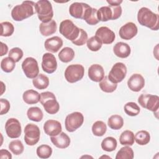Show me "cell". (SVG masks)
I'll use <instances>...</instances> for the list:
<instances>
[{"label": "cell", "instance_id": "1", "mask_svg": "<svg viewBox=\"0 0 159 159\" xmlns=\"http://www.w3.org/2000/svg\"><path fill=\"white\" fill-rule=\"evenodd\" d=\"M139 23L152 30H157L159 28V16L147 7H141L137 13Z\"/></svg>", "mask_w": 159, "mask_h": 159}, {"label": "cell", "instance_id": "2", "mask_svg": "<svg viewBox=\"0 0 159 159\" xmlns=\"http://www.w3.org/2000/svg\"><path fill=\"white\" fill-rule=\"evenodd\" d=\"M35 3L33 1H23L21 4L17 5L12 9L11 16L16 21H22L31 17L34 14Z\"/></svg>", "mask_w": 159, "mask_h": 159}, {"label": "cell", "instance_id": "3", "mask_svg": "<svg viewBox=\"0 0 159 159\" xmlns=\"http://www.w3.org/2000/svg\"><path fill=\"white\" fill-rule=\"evenodd\" d=\"M35 10L42 22L46 23L52 20L53 11L52 4L48 0L38 1L35 5Z\"/></svg>", "mask_w": 159, "mask_h": 159}, {"label": "cell", "instance_id": "4", "mask_svg": "<svg viewBox=\"0 0 159 159\" xmlns=\"http://www.w3.org/2000/svg\"><path fill=\"white\" fill-rule=\"evenodd\" d=\"M40 102L45 111L50 114L57 113L60 109V104L56 99L55 94L50 91L43 92L40 94Z\"/></svg>", "mask_w": 159, "mask_h": 159}, {"label": "cell", "instance_id": "5", "mask_svg": "<svg viewBox=\"0 0 159 159\" xmlns=\"http://www.w3.org/2000/svg\"><path fill=\"white\" fill-rule=\"evenodd\" d=\"M60 33L68 40L73 42L75 40L80 34V28L69 19L63 20L59 27Z\"/></svg>", "mask_w": 159, "mask_h": 159}, {"label": "cell", "instance_id": "6", "mask_svg": "<svg viewBox=\"0 0 159 159\" xmlns=\"http://www.w3.org/2000/svg\"><path fill=\"white\" fill-rule=\"evenodd\" d=\"M84 74V68L80 64H73L67 66L65 71V77L66 80L74 83L81 80Z\"/></svg>", "mask_w": 159, "mask_h": 159}, {"label": "cell", "instance_id": "7", "mask_svg": "<svg viewBox=\"0 0 159 159\" xmlns=\"http://www.w3.org/2000/svg\"><path fill=\"white\" fill-rule=\"evenodd\" d=\"M138 102L142 107L153 112H158L159 107V97L157 95L151 94H141L138 98Z\"/></svg>", "mask_w": 159, "mask_h": 159}, {"label": "cell", "instance_id": "8", "mask_svg": "<svg viewBox=\"0 0 159 159\" xmlns=\"http://www.w3.org/2000/svg\"><path fill=\"white\" fill-rule=\"evenodd\" d=\"M84 122V116L80 112H74L66 116L65 120V129L69 132H73L80 128Z\"/></svg>", "mask_w": 159, "mask_h": 159}, {"label": "cell", "instance_id": "9", "mask_svg": "<svg viewBox=\"0 0 159 159\" xmlns=\"http://www.w3.org/2000/svg\"><path fill=\"white\" fill-rule=\"evenodd\" d=\"M40 137L39 127L33 124H28L24 128V140L29 146H33L38 143Z\"/></svg>", "mask_w": 159, "mask_h": 159}, {"label": "cell", "instance_id": "10", "mask_svg": "<svg viewBox=\"0 0 159 159\" xmlns=\"http://www.w3.org/2000/svg\"><path fill=\"white\" fill-rule=\"evenodd\" d=\"M126 74V66L123 63L117 62L112 66L107 77L112 83L117 84L125 78Z\"/></svg>", "mask_w": 159, "mask_h": 159}, {"label": "cell", "instance_id": "11", "mask_svg": "<svg viewBox=\"0 0 159 159\" xmlns=\"http://www.w3.org/2000/svg\"><path fill=\"white\" fill-rule=\"evenodd\" d=\"M22 69L25 75L30 79L35 78L39 73L37 60L32 57L26 58L22 63Z\"/></svg>", "mask_w": 159, "mask_h": 159}, {"label": "cell", "instance_id": "12", "mask_svg": "<svg viewBox=\"0 0 159 159\" xmlns=\"http://www.w3.org/2000/svg\"><path fill=\"white\" fill-rule=\"evenodd\" d=\"M5 130L7 135L11 139L18 138L22 133L20 123L16 118H10L6 121Z\"/></svg>", "mask_w": 159, "mask_h": 159}, {"label": "cell", "instance_id": "13", "mask_svg": "<svg viewBox=\"0 0 159 159\" xmlns=\"http://www.w3.org/2000/svg\"><path fill=\"white\" fill-rule=\"evenodd\" d=\"M95 36L103 44L112 43L116 38L114 32L107 27L102 26L98 29Z\"/></svg>", "mask_w": 159, "mask_h": 159}, {"label": "cell", "instance_id": "14", "mask_svg": "<svg viewBox=\"0 0 159 159\" xmlns=\"http://www.w3.org/2000/svg\"><path fill=\"white\" fill-rule=\"evenodd\" d=\"M42 70L48 73H54L57 68V61L55 56L50 53H45L42 57Z\"/></svg>", "mask_w": 159, "mask_h": 159}, {"label": "cell", "instance_id": "15", "mask_svg": "<svg viewBox=\"0 0 159 159\" xmlns=\"http://www.w3.org/2000/svg\"><path fill=\"white\" fill-rule=\"evenodd\" d=\"M137 32L138 29L137 25L134 23L129 22L120 27L119 34L121 39L128 40L134 38Z\"/></svg>", "mask_w": 159, "mask_h": 159}, {"label": "cell", "instance_id": "16", "mask_svg": "<svg viewBox=\"0 0 159 159\" xmlns=\"http://www.w3.org/2000/svg\"><path fill=\"white\" fill-rule=\"evenodd\" d=\"M127 86L131 91L139 92L144 87L145 80L140 74H133L127 81Z\"/></svg>", "mask_w": 159, "mask_h": 159}, {"label": "cell", "instance_id": "17", "mask_svg": "<svg viewBox=\"0 0 159 159\" xmlns=\"http://www.w3.org/2000/svg\"><path fill=\"white\" fill-rule=\"evenodd\" d=\"M89 7L86 3L75 2L72 3L69 7L70 14L76 18L83 19L86 10Z\"/></svg>", "mask_w": 159, "mask_h": 159}, {"label": "cell", "instance_id": "18", "mask_svg": "<svg viewBox=\"0 0 159 159\" xmlns=\"http://www.w3.org/2000/svg\"><path fill=\"white\" fill-rule=\"evenodd\" d=\"M62 130L60 122L56 120L50 119L47 120L43 124V130L49 136H55L59 134Z\"/></svg>", "mask_w": 159, "mask_h": 159}, {"label": "cell", "instance_id": "19", "mask_svg": "<svg viewBox=\"0 0 159 159\" xmlns=\"http://www.w3.org/2000/svg\"><path fill=\"white\" fill-rule=\"evenodd\" d=\"M88 76L94 82H100L104 78V70L102 66L99 64H93L88 69Z\"/></svg>", "mask_w": 159, "mask_h": 159}, {"label": "cell", "instance_id": "20", "mask_svg": "<svg viewBox=\"0 0 159 159\" xmlns=\"http://www.w3.org/2000/svg\"><path fill=\"white\" fill-rule=\"evenodd\" d=\"M50 140L52 143L59 148H66L70 144V139L65 132H61L55 136H51Z\"/></svg>", "mask_w": 159, "mask_h": 159}, {"label": "cell", "instance_id": "21", "mask_svg": "<svg viewBox=\"0 0 159 159\" xmlns=\"http://www.w3.org/2000/svg\"><path fill=\"white\" fill-rule=\"evenodd\" d=\"M45 49L52 53L57 52L63 46V40L58 36L47 39L44 43Z\"/></svg>", "mask_w": 159, "mask_h": 159}, {"label": "cell", "instance_id": "22", "mask_svg": "<svg viewBox=\"0 0 159 159\" xmlns=\"http://www.w3.org/2000/svg\"><path fill=\"white\" fill-rule=\"evenodd\" d=\"M113 52L117 57L121 58H125L130 55L131 49L127 43L119 42L116 43L114 46Z\"/></svg>", "mask_w": 159, "mask_h": 159}, {"label": "cell", "instance_id": "23", "mask_svg": "<svg viewBox=\"0 0 159 159\" xmlns=\"http://www.w3.org/2000/svg\"><path fill=\"white\" fill-rule=\"evenodd\" d=\"M57 25L55 20H51L48 22H42L39 25V30L43 36H49L56 32Z\"/></svg>", "mask_w": 159, "mask_h": 159}, {"label": "cell", "instance_id": "24", "mask_svg": "<svg viewBox=\"0 0 159 159\" xmlns=\"http://www.w3.org/2000/svg\"><path fill=\"white\" fill-rule=\"evenodd\" d=\"M22 98L26 104H34L38 103L40 101V94H39L37 91L29 89L23 93Z\"/></svg>", "mask_w": 159, "mask_h": 159}, {"label": "cell", "instance_id": "25", "mask_svg": "<svg viewBox=\"0 0 159 159\" xmlns=\"http://www.w3.org/2000/svg\"><path fill=\"white\" fill-rule=\"evenodd\" d=\"M97 12L98 9L89 6L86 10L83 19L89 25H93L97 24L99 22L98 19Z\"/></svg>", "mask_w": 159, "mask_h": 159}, {"label": "cell", "instance_id": "26", "mask_svg": "<svg viewBox=\"0 0 159 159\" xmlns=\"http://www.w3.org/2000/svg\"><path fill=\"white\" fill-rule=\"evenodd\" d=\"M97 16L99 21L106 22L109 20H112L113 12L110 6H103L98 10Z\"/></svg>", "mask_w": 159, "mask_h": 159}, {"label": "cell", "instance_id": "27", "mask_svg": "<svg viewBox=\"0 0 159 159\" xmlns=\"http://www.w3.org/2000/svg\"><path fill=\"white\" fill-rule=\"evenodd\" d=\"M32 83L34 86L37 89H44L49 85V79L46 75L40 73L33 79Z\"/></svg>", "mask_w": 159, "mask_h": 159}, {"label": "cell", "instance_id": "28", "mask_svg": "<svg viewBox=\"0 0 159 159\" xmlns=\"http://www.w3.org/2000/svg\"><path fill=\"white\" fill-rule=\"evenodd\" d=\"M75 57V52L70 47H65L58 53L60 60L63 63H68L71 61Z\"/></svg>", "mask_w": 159, "mask_h": 159}, {"label": "cell", "instance_id": "29", "mask_svg": "<svg viewBox=\"0 0 159 159\" xmlns=\"http://www.w3.org/2000/svg\"><path fill=\"white\" fill-rule=\"evenodd\" d=\"M108 126L113 130L120 129L124 125L123 118L117 114L111 116L107 121Z\"/></svg>", "mask_w": 159, "mask_h": 159}, {"label": "cell", "instance_id": "30", "mask_svg": "<svg viewBox=\"0 0 159 159\" xmlns=\"http://www.w3.org/2000/svg\"><path fill=\"white\" fill-rule=\"evenodd\" d=\"M134 134L129 130H126L122 132L119 137L120 143L122 145L132 146L134 143Z\"/></svg>", "mask_w": 159, "mask_h": 159}, {"label": "cell", "instance_id": "31", "mask_svg": "<svg viewBox=\"0 0 159 159\" xmlns=\"http://www.w3.org/2000/svg\"><path fill=\"white\" fill-rule=\"evenodd\" d=\"M28 118L34 122H40L42 120L43 114L42 110L38 107H31L27 112Z\"/></svg>", "mask_w": 159, "mask_h": 159}, {"label": "cell", "instance_id": "32", "mask_svg": "<svg viewBox=\"0 0 159 159\" xmlns=\"http://www.w3.org/2000/svg\"><path fill=\"white\" fill-rule=\"evenodd\" d=\"M99 86L102 91L108 93L114 92L117 87V84L116 83H112L108 79L107 76H104V78L99 82Z\"/></svg>", "mask_w": 159, "mask_h": 159}, {"label": "cell", "instance_id": "33", "mask_svg": "<svg viewBox=\"0 0 159 159\" xmlns=\"http://www.w3.org/2000/svg\"><path fill=\"white\" fill-rule=\"evenodd\" d=\"M117 145V140L112 137H107L102 140L101 146L103 150L110 152L116 150Z\"/></svg>", "mask_w": 159, "mask_h": 159}, {"label": "cell", "instance_id": "34", "mask_svg": "<svg viewBox=\"0 0 159 159\" xmlns=\"http://www.w3.org/2000/svg\"><path fill=\"white\" fill-rule=\"evenodd\" d=\"M135 141L140 145H145L149 143L150 140V134L146 130H140L134 135Z\"/></svg>", "mask_w": 159, "mask_h": 159}, {"label": "cell", "instance_id": "35", "mask_svg": "<svg viewBox=\"0 0 159 159\" xmlns=\"http://www.w3.org/2000/svg\"><path fill=\"white\" fill-rule=\"evenodd\" d=\"M106 130H107L106 124L101 120L96 121L93 124L92 132L95 136L101 137L104 135Z\"/></svg>", "mask_w": 159, "mask_h": 159}, {"label": "cell", "instance_id": "36", "mask_svg": "<svg viewBox=\"0 0 159 159\" xmlns=\"http://www.w3.org/2000/svg\"><path fill=\"white\" fill-rule=\"evenodd\" d=\"M134 157V151L132 148L128 145L122 147L117 153L116 159H132Z\"/></svg>", "mask_w": 159, "mask_h": 159}, {"label": "cell", "instance_id": "37", "mask_svg": "<svg viewBox=\"0 0 159 159\" xmlns=\"http://www.w3.org/2000/svg\"><path fill=\"white\" fill-rule=\"evenodd\" d=\"M124 109L126 114L130 116H136L140 111V109L138 104L134 102H129L126 103L124 105Z\"/></svg>", "mask_w": 159, "mask_h": 159}, {"label": "cell", "instance_id": "38", "mask_svg": "<svg viewBox=\"0 0 159 159\" xmlns=\"http://www.w3.org/2000/svg\"><path fill=\"white\" fill-rule=\"evenodd\" d=\"M36 153L40 158H48L52 154V149L48 145H41L37 148Z\"/></svg>", "mask_w": 159, "mask_h": 159}, {"label": "cell", "instance_id": "39", "mask_svg": "<svg viewBox=\"0 0 159 159\" xmlns=\"http://www.w3.org/2000/svg\"><path fill=\"white\" fill-rule=\"evenodd\" d=\"M9 149L16 155H20L23 153L24 147L22 142L19 140L11 141L9 144Z\"/></svg>", "mask_w": 159, "mask_h": 159}, {"label": "cell", "instance_id": "40", "mask_svg": "<svg viewBox=\"0 0 159 159\" xmlns=\"http://www.w3.org/2000/svg\"><path fill=\"white\" fill-rule=\"evenodd\" d=\"M16 66V62L10 57H5L1 61V68L3 71L10 73L12 71Z\"/></svg>", "mask_w": 159, "mask_h": 159}, {"label": "cell", "instance_id": "41", "mask_svg": "<svg viewBox=\"0 0 159 159\" xmlns=\"http://www.w3.org/2000/svg\"><path fill=\"white\" fill-rule=\"evenodd\" d=\"M1 27V36L9 37L12 35L14 31V27L10 22H2L0 24Z\"/></svg>", "mask_w": 159, "mask_h": 159}, {"label": "cell", "instance_id": "42", "mask_svg": "<svg viewBox=\"0 0 159 159\" xmlns=\"http://www.w3.org/2000/svg\"><path fill=\"white\" fill-rule=\"evenodd\" d=\"M87 47L93 52H97L101 49L102 43L101 41L94 35L88 39L86 42Z\"/></svg>", "mask_w": 159, "mask_h": 159}, {"label": "cell", "instance_id": "43", "mask_svg": "<svg viewBox=\"0 0 159 159\" xmlns=\"http://www.w3.org/2000/svg\"><path fill=\"white\" fill-rule=\"evenodd\" d=\"M8 57L15 62H18L23 57V51L19 47H14L10 50Z\"/></svg>", "mask_w": 159, "mask_h": 159}, {"label": "cell", "instance_id": "44", "mask_svg": "<svg viewBox=\"0 0 159 159\" xmlns=\"http://www.w3.org/2000/svg\"><path fill=\"white\" fill-rule=\"evenodd\" d=\"M88 39V34L83 29H80V34L78 38L71 42L77 46H81L86 43Z\"/></svg>", "mask_w": 159, "mask_h": 159}, {"label": "cell", "instance_id": "45", "mask_svg": "<svg viewBox=\"0 0 159 159\" xmlns=\"http://www.w3.org/2000/svg\"><path fill=\"white\" fill-rule=\"evenodd\" d=\"M0 104H1L0 114L3 115L7 113L10 109V103L9 101L6 99L1 98L0 99Z\"/></svg>", "mask_w": 159, "mask_h": 159}, {"label": "cell", "instance_id": "46", "mask_svg": "<svg viewBox=\"0 0 159 159\" xmlns=\"http://www.w3.org/2000/svg\"><path fill=\"white\" fill-rule=\"evenodd\" d=\"M113 12V19L112 20H116L119 18L122 14V7L120 6H110Z\"/></svg>", "mask_w": 159, "mask_h": 159}, {"label": "cell", "instance_id": "47", "mask_svg": "<svg viewBox=\"0 0 159 159\" xmlns=\"http://www.w3.org/2000/svg\"><path fill=\"white\" fill-rule=\"evenodd\" d=\"M0 158H7V159H11L12 155L11 153L7 150L5 149H1L0 150Z\"/></svg>", "mask_w": 159, "mask_h": 159}, {"label": "cell", "instance_id": "48", "mask_svg": "<svg viewBox=\"0 0 159 159\" xmlns=\"http://www.w3.org/2000/svg\"><path fill=\"white\" fill-rule=\"evenodd\" d=\"M1 56H3L6 55L8 52V47L6 44L4 43L3 42H1Z\"/></svg>", "mask_w": 159, "mask_h": 159}, {"label": "cell", "instance_id": "49", "mask_svg": "<svg viewBox=\"0 0 159 159\" xmlns=\"http://www.w3.org/2000/svg\"><path fill=\"white\" fill-rule=\"evenodd\" d=\"M107 2L109 4V6H120V4L122 2V0H116V1H114V0H107Z\"/></svg>", "mask_w": 159, "mask_h": 159}]
</instances>
